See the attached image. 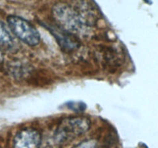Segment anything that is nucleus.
<instances>
[{
    "label": "nucleus",
    "mask_w": 158,
    "mask_h": 148,
    "mask_svg": "<svg viewBox=\"0 0 158 148\" xmlns=\"http://www.w3.org/2000/svg\"><path fill=\"white\" fill-rule=\"evenodd\" d=\"M7 22L12 33L26 45L35 46L40 43V32L27 20L16 15H10L7 18Z\"/></svg>",
    "instance_id": "nucleus-1"
},
{
    "label": "nucleus",
    "mask_w": 158,
    "mask_h": 148,
    "mask_svg": "<svg viewBox=\"0 0 158 148\" xmlns=\"http://www.w3.org/2000/svg\"><path fill=\"white\" fill-rule=\"evenodd\" d=\"M53 13L60 24V27L66 31H72V33L79 32L82 29L83 23L79 13L74 11L70 6L63 3L56 5Z\"/></svg>",
    "instance_id": "nucleus-2"
},
{
    "label": "nucleus",
    "mask_w": 158,
    "mask_h": 148,
    "mask_svg": "<svg viewBox=\"0 0 158 148\" xmlns=\"http://www.w3.org/2000/svg\"><path fill=\"white\" fill-rule=\"evenodd\" d=\"M90 126V121L85 117H73L63 120L60 125V130H57L56 136L60 140H67L68 139L80 136L83 134Z\"/></svg>",
    "instance_id": "nucleus-3"
},
{
    "label": "nucleus",
    "mask_w": 158,
    "mask_h": 148,
    "mask_svg": "<svg viewBox=\"0 0 158 148\" xmlns=\"http://www.w3.org/2000/svg\"><path fill=\"white\" fill-rule=\"evenodd\" d=\"M75 148H97V145L94 140H89L80 143Z\"/></svg>",
    "instance_id": "nucleus-7"
},
{
    "label": "nucleus",
    "mask_w": 158,
    "mask_h": 148,
    "mask_svg": "<svg viewBox=\"0 0 158 148\" xmlns=\"http://www.w3.org/2000/svg\"><path fill=\"white\" fill-rule=\"evenodd\" d=\"M49 29L63 50L72 52L80 47V42L72 32L62 27H49Z\"/></svg>",
    "instance_id": "nucleus-5"
},
{
    "label": "nucleus",
    "mask_w": 158,
    "mask_h": 148,
    "mask_svg": "<svg viewBox=\"0 0 158 148\" xmlns=\"http://www.w3.org/2000/svg\"><path fill=\"white\" fill-rule=\"evenodd\" d=\"M0 59H1V55H0Z\"/></svg>",
    "instance_id": "nucleus-8"
},
{
    "label": "nucleus",
    "mask_w": 158,
    "mask_h": 148,
    "mask_svg": "<svg viewBox=\"0 0 158 148\" xmlns=\"http://www.w3.org/2000/svg\"><path fill=\"white\" fill-rule=\"evenodd\" d=\"M40 133L33 128L22 130L14 139V148H40Z\"/></svg>",
    "instance_id": "nucleus-4"
},
{
    "label": "nucleus",
    "mask_w": 158,
    "mask_h": 148,
    "mask_svg": "<svg viewBox=\"0 0 158 148\" xmlns=\"http://www.w3.org/2000/svg\"><path fill=\"white\" fill-rule=\"evenodd\" d=\"M12 39L6 26L0 21V46L2 47H11L12 46Z\"/></svg>",
    "instance_id": "nucleus-6"
}]
</instances>
